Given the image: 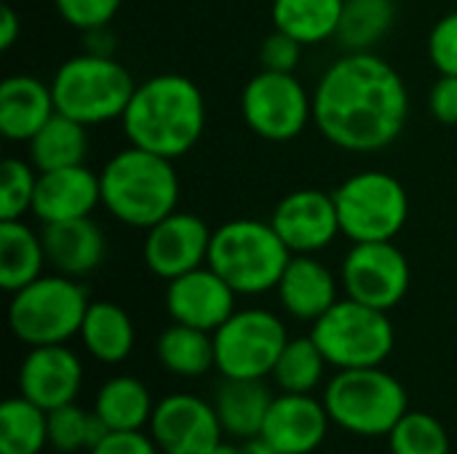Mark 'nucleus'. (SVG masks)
I'll list each match as a JSON object with an SVG mask.
<instances>
[{
  "label": "nucleus",
  "mask_w": 457,
  "mask_h": 454,
  "mask_svg": "<svg viewBox=\"0 0 457 454\" xmlns=\"http://www.w3.org/2000/svg\"><path fill=\"white\" fill-rule=\"evenodd\" d=\"M102 206L120 225L150 230L177 211L179 177L171 158L129 144L118 150L99 171Z\"/></svg>",
  "instance_id": "3"
},
{
  "label": "nucleus",
  "mask_w": 457,
  "mask_h": 454,
  "mask_svg": "<svg viewBox=\"0 0 457 454\" xmlns=\"http://www.w3.org/2000/svg\"><path fill=\"white\" fill-rule=\"evenodd\" d=\"M46 262L40 233L21 219H0V286L5 292L13 294L40 278Z\"/></svg>",
  "instance_id": "24"
},
{
  "label": "nucleus",
  "mask_w": 457,
  "mask_h": 454,
  "mask_svg": "<svg viewBox=\"0 0 457 454\" xmlns=\"http://www.w3.org/2000/svg\"><path fill=\"white\" fill-rule=\"evenodd\" d=\"M428 107L439 123L457 126V75H439V80L431 86Z\"/></svg>",
  "instance_id": "40"
},
{
  "label": "nucleus",
  "mask_w": 457,
  "mask_h": 454,
  "mask_svg": "<svg viewBox=\"0 0 457 454\" xmlns=\"http://www.w3.org/2000/svg\"><path fill=\"white\" fill-rule=\"evenodd\" d=\"M276 292L292 318L313 324L337 302V278L316 254H292Z\"/></svg>",
  "instance_id": "21"
},
{
  "label": "nucleus",
  "mask_w": 457,
  "mask_h": 454,
  "mask_svg": "<svg viewBox=\"0 0 457 454\" xmlns=\"http://www.w3.org/2000/svg\"><path fill=\"white\" fill-rule=\"evenodd\" d=\"M270 225L292 254H319L343 233L335 193H324L316 187L287 193L276 203Z\"/></svg>",
  "instance_id": "15"
},
{
  "label": "nucleus",
  "mask_w": 457,
  "mask_h": 454,
  "mask_svg": "<svg viewBox=\"0 0 457 454\" xmlns=\"http://www.w3.org/2000/svg\"><path fill=\"white\" fill-rule=\"evenodd\" d=\"M311 337L335 369L383 367L396 345L388 313L351 297L337 300L319 321H313Z\"/></svg>",
  "instance_id": "8"
},
{
  "label": "nucleus",
  "mask_w": 457,
  "mask_h": 454,
  "mask_svg": "<svg viewBox=\"0 0 457 454\" xmlns=\"http://www.w3.org/2000/svg\"><path fill=\"white\" fill-rule=\"evenodd\" d=\"M238 454H281L276 452L262 436H257V439H246V442H241L238 444Z\"/></svg>",
  "instance_id": "42"
},
{
  "label": "nucleus",
  "mask_w": 457,
  "mask_h": 454,
  "mask_svg": "<svg viewBox=\"0 0 457 454\" xmlns=\"http://www.w3.org/2000/svg\"><path fill=\"white\" fill-rule=\"evenodd\" d=\"M88 454H158V447L142 431H110Z\"/></svg>",
  "instance_id": "39"
},
{
  "label": "nucleus",
  "mask_w": 457,
  "mask_h": 454,
  "mask_svg": "<svg viewBox=\"0 0 457 454\" xmlns=\"http://www.w3.org/2000/svg\"><path fill=\"white\" fill-rule=\"evenodd\" d=\"M110 431L96 412H83L75 404L48 412V447L62 454L91 452Z\"/></svg>",
  "instance_id": "33"
},
{
  "label": "nucleus",
  "mask_w": 457,
  "mask_h": 454,
  "mask_svg": "<svg viewBox=\"0 0 457 454\" xmlns=\"http://www.w3.org/2000/svg\"><path fill=\"white\" fill-rule=\"evenodd\" d=\"M287 343V326L276 313L262 308L236 310L214 332L217 372L233 380H262L273 375Z\"/></svg>",
  "instance_id": "10"
},
{
  "label": "nucleus",
  "mask_w": 457,
  "mask_h": 454,
  "mask_svg": "<svg viewBox=\"0 0 457 454\" xmlns=\"http://www.w3.org/2000/svg\"><path fill=\"white\" fill-rule=\"evenodd\" d=\"M391 454H450L445 425L426 412H407L388 433Z\"/></svg>",
  "instance_id": "34"
},
{
  "label": "nucleus",
  "mask_w": 457,
  "mask_h": 454,
  "mask_svg": "<svg viewBox=\"0 0 457 454\" xmlns=\"http://www.w3.org/2000/svg\"><path fill=\"white\" fill-rule=\"evenodd\" d=\"M120 123L129 144L177 161L204 136L206 99L187 75L161 72L137 83Z\"/></svg>",
  "instance_id": "2"
},
{
  "label": "nucleus",
  "mask_w": 457,
  "mask_h": 454,
  "mask_svg": "<svg viewBox=\"0 0 457 454\" xmlns=\"http://www.w3.org/2000/svg\"><path fill=\"white\" fill-rule=\"evenodd\" d=\"M83 383V364L67 345L29 348L19 367V391L24 399L51 412L75 404Z\"/></svg>",
  "instance_id": "17"
},
{
  "label": "nucleus",
  "mask_w": 457,
  "mask_h": 454,
  "mask_svg": "<svg viewBox=\"0 0 457 454\" xmlns=\"http://www.w3.org/2000/svg\"><path fill=\"white\" fill-rule=\"evenodd\" d=\"M407 401L404 385L380 367L337 369L324 391L329 420L356 436H388L410 412Z\"/></svg>",
  "instance_id": "7"
},
{
  "label": "nucleus",
  "mask_w": 457,
  "mask_h": 454,
  "mask_svg": "<svg viewBox=\"0 0 457 454\" xmlns=\"http://www.w3.org/2000/svg\"><path fill=\"white\" fill-rule=\"evenodd\" d=\"M233 286L209 265L195 268L166 286V310L171 321L204 332H217L236 313Z\"/></svg>",
  "instance_id": "16"
},
{
  "label": "nucleus",
  "mask_w": 457,
  "mask_h": 454,
  "mask_svg": "<svg viewBox=\"0 0 457 454\" xmlns=\"http://www.w3.org/2000/svg\"><path fill=\"white\" fill-rule=\"evenodd\" d=\"M428 56L439 75H457V11L434 24L428 35Z\"/></svg>",
  "instance_id": "38"
},
{
  "label": "nucleus",
  "mask_w": 457,
  "mask_h": 454,
  "mask_svg": "<svg viewBox=\"0 0 457 454\" xmlns=\"http://www.w3.org/2000/svg\"><path fill=\"white\" fill-rule=\"evenodd\" d=\"M48 447V412L29 399H8L0 407V454H40Z\"/></svg>",
  "instance_id": "31"
},
{
  "label": "nucleus",
  "mask_w": 457,
  "mask_h": 454,
  "mask_svg": "<svg viewBox=\"0 0 457 454\" xmlns=\"http://www.w3.org/2000/svg\"><path fill=\"white\" fill-rule=\"evenodd\" d=\"M329 423L324 401L311 393H281L273 399L260 436L276 452L311 454L327 439Z\"/></svg>",
  "instance_id": "18"
},
{
  "label": "nucleus",
  "mask_w": 457,
  "mask_h": 454,
  "mask_svg": "<svg viewBox=\"0 0 457 454\" xmlns=\"http://www.w3.org/2000/svg\"><path fill=\"white\" fill-rule=\"evenodd\" d=\"M46 260L48 265L70 278H86L91 276L107 254V241L102 227L91 217L64 219V222H48L40 230Z\"/></svg>",
  "instance_id": "20"
},
{
  "label": "nucleus",
  "mask_w": 457,
  "mask_h": 454,
  "mask_svg": "<svg viewBox=\"0 0 457 454\" xmlns=\"http://www.w3.org/2000/svg\"><path fill=\"white\" fill-rule=\"evenodd\" d=\"M241 112L260 139L284 144L313 123V94L305 91L295 72L260 70L244 86Z\"/></svg>",
  "instance_id": "11"
},
{
  "label": "nucleus",
  "mask_w": 457,
  "mask_h": 454,
  "mask_svg": "<svg viewBox=\"0 0 457 454\" xmlns=\"http://www.w3.org/2000/svg\"><path fill=\"white\" fill-rule=\"evenodd\" d=\"M21 35V19H19V13L13 11V5H3V16H0V48L3 51H8L13 43H16V37Z\"/></svg>",
  "instance_id": "41"
},
{
  "label": "nucleus",
  "mask_w": 457,
  "mask_h": 454,
  "mask_svg": "<svg viewBox=\"0 0 457 454\" xmlns=\"http://www.w3.org/2000/svg\"><path fill=\"white\" fill-rule=\"evenodd\" d=\"M29 163L37 171L83 166L88 155V126L56 112L29 142Z\"/></svg>",
  "instance_id": "26"
},
{
  "label": "nucleus",
  "mask_w": 457,
  "mask_h": 454,
  "mask_svg": "<svg viewBox=\"0 0 457 454\" xmlns=\"http://www.w3.org/2000/svg\"><path fill=\"white\" fill-rule=\"evenodd\" d=\"M303 59V43L281 29H273L260 45V67L270 72H295Z\"/></svg>",
  "instance_id": "37"
},
{
  "label": "nucleus",
  "mask_w": 457,
  "mask_h": 454,
  "mask_svg": "<svg viewBox=\"0 0 457 454\" xmlns=\"http://www.w3.org/2000/svg\"><path fill=\"white\" fill-rule=\"evenodd\" d=\"M134 88L131 72L118 59L94 51L62 62L51 78L56 112L80 120L83 126L120 120Z\"/></svg>",
  "instance_id": "5"
},
{
  "label": "nucleus",
  "mask_w": 457,
  "mask_h": 454,
  "mask_svg": "<svg viewBox=\"0 0 457 454\" xmlns=\"http://www.w3.org/2000/svg\"><path fill=\"white\" fill-rule=\"evenodd\" d=\"M345 0H273V27L297 37L303 45L332 40L343 16Z\"/></svg>",
  "instance_id": "29"
},
{
  "label": "nucleus",
  "mask_w": 457,
  "mask_h": 454,
  "mask_svg": "<svg viewBox=\"0 0 457 454\" xmlns=\"http://www.w3.org/2000/svg\"><path fill=\"white\" fill-rule=\"evenodd\" d=\"M340 281L351 300L388 313L407 297L412 273L404 252L394 241H367L351 246Z\"/></svg>",
  "instance_id": "12"
},
{
  "label": "nucleus",
  "mask_w": 457,
  "mask_h": 454,
  "mask_svg": "<svg viewBox=\"0 0 457 454\" xmlns=\"http://www.w3.org/2000/svg\"><path fill=\"white\" fill-rule=\"evenodd\" d=\"M88 305V292L78 278L62 273L40 276L13 292L8 305V326L27 348L64 345L80 334Z\"/></svg>",
  "instance_id": "6"
},
{
  "label": "nucleus",
  "mask_w": 457,
  "mask_h": 454,
  "mask_svg": "<svg viewBox=\"0 0 457 454\" xmlns=\"http://www.w3.org/2000/svg\"><path fill=\"white\" fill-rule=\"evenodd\" d=\"M80 340L86 351L102 364H120L134 351V321L115 302H91L80 326Z\"/></svg>",
  "instance_id": "25"
},
{
  "label": "nucleus",
  "mask_w": 457,
  "mask_h": 454,
  "mask_svg": "<svg viewBox=\"0 0 457 454\" xmlns=\"http://www.w3.org/2000/svg\"><path fill=\"white\" fill-rule=\"evenodd\" d=\"M396 21V0H345L335 40L345 51H372Z\"/></svg>",
  "instance_id": "30"
},
{
  "label": "nucleus",
  "mask_w": 457,
  "mask_h": 454,
  "mask_svg": "<svg viewBox=\"0 0 457 454\" xmlns=\"http://www.w3.org/2000/svg\"><path fill=\"white\" fill-rule=\"evenodd\" d=\"M99 203H102L99 174H94L86 163L37 174L32 214L40 225L91 217V211Z\"/></svg>",
  "instance_id": "19"
},
{
  "label": "nucleus",
  "mask_w": 457,
  "mask_h": 454,
  "mask_svg": "<svg viewBox=\"0 0 457 454\" xmlns=\"http://www.w3.org/2000/svg\"><path fill=\"white\" fill-rule=\"evenodd\" d=\"M273 393L262 380H233L222 377L214 399L217 417L222 423L225 436L230 439H257L262 433L268 409L273 404Z\"/></svg>",
  "instance_id": "23"
},
{
  "label": "nucleus",
  "mask_w": 457,
  "mask_h": 454,
  "mask_svg": "<svg viewBox=\"0 0 457 454\" xmlns=\"http://www.w3.org/2000/svg\"><path fill=\"white\" fill-rule=\"evenodd\" d=\"M327 359L313 337L289 340L273 367V380L281 393H313L321 385Z\"/></svg>",
  "instance_id": "32"
},
{
  "label": "nucleus",
  "mask_w": 457,
  "mask_h": 454,
  "mask_svg": "<svg viewBox=\"0 0 457 454\" xmlns=\"http://www.w3.org/2000/svg\"><path fill=\"white\" fill-rule=\"evenodd\" d=\"M212 454H238V444H228V442H222L217 450Z\"/></svg>",
  "instance_id": "43"
},
{
  "label": "nucleus",
  "mask_w": 457,
  "mask_h": 454,
  "mask_svg": "<svg viewBox=\"0 0 457 454\" xmlns=\"http://www.w3.org/2000/svg\"><path fill=\"white\" fill-rule=\"evenodd\" d=\"M123 0H54L56 13L75 29L91 32L107 27L120 11Z\"/></svg>",
  "instance_id": "36"
},
{
  "label": "nucleus",
  "mask_w": 457,
  "mask_h": 454,
  "mask_svg": "<svg viewBox=\"0 0 457 454\" xmlns=\"http://www.w3.org/2000/svg\"><path fill=\"white\" fill-rule=\"evenodd\" d=\"M410 120L404 78L375 51H345L313 91V123L345 153L391 147Z\"/></svg>",
  "instance_id": "1"
},
{
  "label": "nucleus",
  "mask_w": 457,
  "mask_h": 454,
  "mask_svg": "<svg viewBox=\"0 0 457 454\" xmlns=\"http://www.w3.org/2000/svg\"><path fill=\"white\" fill-rule=\"evenodd\" d=\"M153 409V396L147 385L137 377L107 380L94 401V412L107 431H142L145 425H150Z\"/></svg>",
  "instance_id": "28"
},
{
  "label": "nucleus",
  "mask_w": 457,
  "mask_h": 454,
  "mask_svg": "<svg viewBox=\"0 0 457 454\" xmlns=\"http://www.w3.org/2000/svg\"><path fill=\"white\" fill-rule=\"evenodd\" d=\"M292 260L289 246L273 230L270 219L238 217L212 233L209 268L217 270L236 294H265L278 286Z\"/></svg>",
  "instance_id": "4"
},
{
  "label": "nucleus",
  "mask_w": 457,
  "mask_h": 454,
  "mask_svg": "<svg viewBox=\"0 0 457 454\" xmlns=\"http://www.w3.org/2000/svg\"><path fill=\"white\" fill-rule=\"evenodd\" d=\"M37 169L21 158H5L0 166V219H21L32 211Z\"/></svg>",
  "instance_id": "35"
},
{
  "label": "nucleus",
  "mask_w": 457,
  "mask_h": 454,
  "mask_svg": "<svg viewBox=\"0 0 457 454\" xmlns=\"http://www.w3.org/2000/svg\"><path fill=\"white\" fill-rule=\"evenodd\" d=\"M340 230L351 244L394 241L410 217L404 185L386 171H359L335 190Z\"/></svg>",
  "instance_id": "9"
},
{
  "label": "nucleus",
  "mask_w": 457,
  "mask_h": 454,
  "mask_svg": "<svg viewBox=\"0 0 457 454\" xmlns=\"http://www.w3.org/2000/svg\"><path fill=\"white\" fill-rule=\"evenodd\" d=\"M155 353L161 367L177 377H204L206 372L217 369L214 334L187 324L174 321L166 326L158 337Z\"/></svg>",
  "instance_id": "27"
},
{
  "label": "nucleus",
  "mask_w": 457,
  "mask_h": 454,
  "mask_svg": "<svg viewBox=\"0 0 457 454\" xmlns=\"http://www.w3.org/2000/svg\"><path fill=\"white\" fill-rule=\"evenodd\" d=\"M209 225L187 211H171L155 222L142 244V260L147 270L163 281H174L209 262L212 246Z\"/></svg>",
  "instance_id": "14"
},
{
  "label": "nucleus",
  "mask_w": 457,
  "mask_h": 454,
  "mask_svg": "<svg viewBox=\"0 0 457 454\" xmlns=\"http://www.w3.org/2000/svg\"><path fill=\"white\" fill-rule=\"evenodd\" d=\"M56 102L51 83L35 75H11L0 86V131L11 142H29L51 118Z\"/></svg>",
  "instance_id": "22"
},
{
  "label": "nucleus",
  "mask_w": 457,
  "mask_h": 454,
  "mask_svg": "<svg viewBox=\"0 0 457 454\" xmlns=\"http://www.w3.org/2000/svg\"><path fill=\"white\" fill-rule=\"evenodd\" d=\"M222 436L214 404L193 393L161 399L150 417V439L163 454H212L222 444Z\"/></svg>",
  "instance_id": "13"
}]
</instances>
